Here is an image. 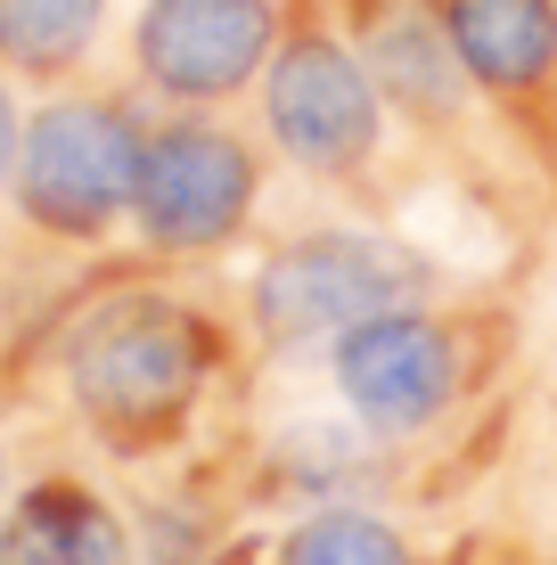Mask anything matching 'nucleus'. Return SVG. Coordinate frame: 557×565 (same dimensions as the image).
Listing matches in <instances>:
<instances>
[{
	"mask_svg": "<svg viewBox=\"0 0 557 565\" xmlns=\"http://www.w3.org/2000/svg\"><path fill=\"white\" fill-rule=\"evenodd\" d=\"M427 17L557 230V0H427Z\"/></svg>",
	"mask_w": 557,
	"mask_h": 565,
	"instance_id": "obj_8",
	"label": "nucleus"
},
{
	"mask_svg": "<svg viewBox=\"0 0 557 565\" xmlns=\"http://www.w3.org/2000/svg\"><path fill=\"white\" fill-rule=\"evenodd\" d=\"M271 140L229 124L222 107H164L140 148L131 189V246L148 263H214L246 246L271 189Z\"/></svg>",
	"mask_w": 557,
	"mask_h": 565,
	"instance_id": "obj_7",
	"label": "nucleus"
},
{
	"mask_svg": "<svg viewBox=\"0 0 557 565\" xmlns=\"http://www.w3.org/2000/svg\"><path fill=\"white\" fill-rule=\"evenodd\" d=\"M287 33V0H140L131 17V90L157 107H238L263 90Z\"/></svg>",
	"mask_w": 557,
	"mask_h": 565,
	"instance_id": "obj_9",
	"label": "nucleus"
},
{
	"mask_svg": "<svg viewBox=\"0 0 557 565\" xmlns=\"http://www.w3.org/2000/svg\"><path fill=\"white\" fill-rule=\"evenodd\" d=\"M344 25H353L361 57L377 74V99H386L401 148L418 156V172L451 181L468 205L501 213L516 238H557L549 205L533 198L525 164L508 156V140L492 131L475 83L459 74V57L443 42V25L427 17V0H336Z\"/></svg>",
	"mask_w": 557,
	"mask_h": 565,
	"instance_id": "obj_3",
	"label": "nucleus"
},
{
	"mask_svg": "<svg viewBox=\"0 0 557 565\" xmlns=\"http://www.w3.org/2000/svg\"><path fill=\"white\" fill-rule=\"evenodd\" d=\"M0 483H9V467H0Z\"/></svg>",
	"mask_w": 557,
	"mask_h": 565,
	"instance_id": "obj_14",
	"label": "nucleus"
},
{
	"mask_svg": "<svg viewBox=\"0 0 557 565\" xmlns=\"http://www.w3.org/2000/svg\"><path fill=\"white\" fill-rule=\"evenodd\" d=\"M271 565H418L394 516L361 509V500H320L271 541Z\"/></svg>",
	"mask_w": 557,
	"mask_h": 565,
	"instance_id": "obj_12",
	"label": "nucleus"
},
{
	"mask_svg": "<svg viewBox=\"0 0 557 565\" xmlns=\"http://www.w3.org/2000/svg\"><path fill=\"white\" fill-rule=\"evenodd\" d=\"M107 33V0H0V74L66 90Z\"/></svg>",
	"mask_w": 557,
	"mask_h": 565,
	"instance_id": "obj_11",
	"label": "nucleus"
},
{
	"mask_svg": "<svg viewBox=\"0 0 557 565\" xmlns=\"http://www.w3.org/2000/svg\"><path fill=\"white\" fill-rule=\"evenodd\" d=\"M17 148H25V115H17V83L0 74V198L17 181Z\"/></svg>",
	"mask_w": 557,
	"mask_h": 565,
	"instance_id": "obj_13",
	"label": "nucleus"
},
{
	"mask_svg": "<svg viewBox=\"0 0 557 565\" xmlns=\"http://www.w3.org/2000/svg\"><path fill=\"white\" fill-rule=\"evenodd\" d=\"M157 115L140 90H50L25 115L9 205L42 246L99 255L115 230H131V189H140V148Z\"/></svg>",
	"mask_w": 557,
	"mask_h": 565,
	"instance_id": "obj_6",
	"label": "nucleus"
},
{
	"mask_svg": "<svg viewBox=\"0 0 557 565\" xmlns=\"http://www.w3.org/2000/svg\"><path fill=\"white\" fill-rule=\"evenodd\" d=\"M238 344H255L246 320H222L189 287L115 279L83 311H66L57 385L115 459H157L172 443H189V426L238 369Z\"/></svg>",
	"mask_w": 557,
	"mask_h": 565,
	"instance_id": "obj_1",
	"label": "nucleus"
},
{
	"mask_svg": "<svg viewBox=\"0 0 557 565\" xmlns=\"http://www.w3.org/2000/svg\"><path fill=\"white\" fill-rule=\"evenodd\" d=\"M508 353V311L501 303H394L377 320L344 328L329 344V385L344 418L377 443L435 435L475 385Z\"/></svg>",
	"mask_w": 557,
	"mask_h": 565,
	"instance_id": "obj_4",
	"label": "nucleus"
},
{
	"mask_svg": "<svg viewBox=\"0 0 557 565\" xmlns=\"http://www.w3.org/2000/svg\"><path fill=\"white\" fill-rule=\"evenodd\" d=\"M255 131L303 189L386 230L418 181V156L401 148L394 115L377 99V74L336 0H287V33L255 90Z\"/></svg>",
	"mask_w": 557,
	"mask_h": 565,
	"instance_id": "obj_2",
	"label": "nucleus"
},
{
	"mask_svg": "<svg viewBox=\"0 0 557 565\" xmlns=\"http://www.w3.org/2000/svg\"><path fill=\"white\" fill-rule=\"evenodd\" d=\"M443 287V270L418 255L410 238H394L386 222L369 230H287L263 246V263L238 287V320L255 337V353H329L344 328L377 320L394 303H427Z\"/></svg>",
	"mask_w": 557,
	"mask_h": 565,
	"instance_id": "obj_5",
	"label": "nucleus"
},
{
	"mask_svg": "<svg viewBox=\"0 0 557 565\" xmlns=\"http://www.w3.org/2000/svg\"><path fill=\"white\" fill-rule=\"evenodd\" d=\"M0 565H140V541L99 483L33 476L0 509Z\"/></svg>",
	"mask_w": 557,
	"mask_h": 565,
	"instance_id": "obj_10",
	"label": "nucleus"
}]
</instances>
